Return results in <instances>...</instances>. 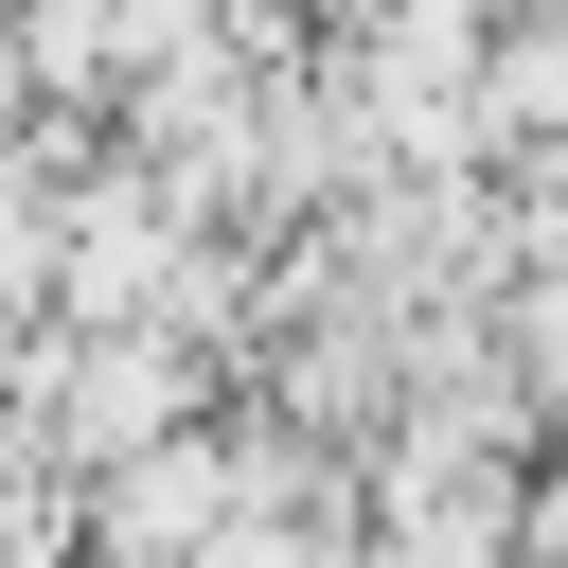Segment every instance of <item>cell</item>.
Masks as SVG:
<instances>
[{
	"label": "cell",
	"mask_w": 568,
	"mask_h": 568,
	"mask_svg": "<svg viewBox=\"0 0 568 568\" xmlns=\"http://www.w3.org/2000/svg\"><path fill=\"white\" fill-rule=\"evenodd\" d=\"M71 568H160V550H71Z\"/></svg>",
	"instance_id": "cell-1"
}]
</instances>
